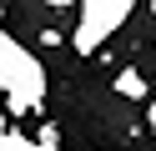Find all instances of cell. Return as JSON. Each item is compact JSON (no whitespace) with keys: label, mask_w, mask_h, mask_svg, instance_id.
I'll return each instance as SVG.
<instances>
[{"label":"cell","mask_w":156,"mask_h":151,"mask_svg":"<svg viewBox=\"0 0 156 151\" xmlns=\"http://www.w3.org/2000/svg\"><path fill=\"white\" fill-rule=\"evenodd\" d=\"M51 5H71V0H51Z\"/></svg>","instance_id":"obj_1"}]
</instances>
